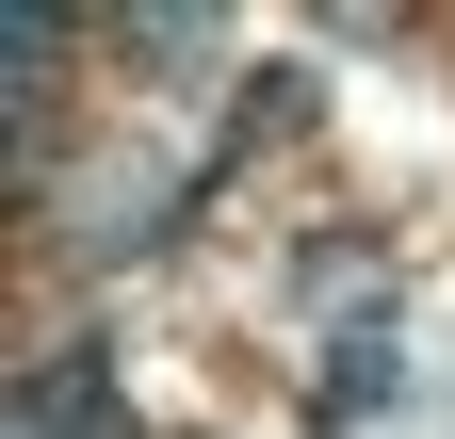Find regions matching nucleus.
Wrapping results in <instances>:
<instances>
[{
    "label": "nucleus",
    "mask_w": 455,
    "mask_h": 439,
    "mask_svg": "<svg viewBox=\"0 0 455 439\" xmlns=\"http://www.w3.org/2000/svg\"><path fill=\"white\" fill-rule=\"evenodd\" d=\"M98 423H114V358H98V342H66V358L33 374V407H17V439H98Z\"/></svg>",
    "instance_id": "f257e3e1"
},
{
    "label": "nucleus",
    "mask_w": 455,
    "mask_h": 439,
    "mask_svg": "<svg viewBox=\"0 0 455 439\" xmlns=\"http://www.w3.org/2000/svg\"><path fill=\"white\" fill-rule=\"evenodd\" d=\"M374 391H390V342H374V325H358V342H341V358H325V407H341V423H358Z\"/></svg>",
    "instance_id": "f03ea898"
}]
</instances>
